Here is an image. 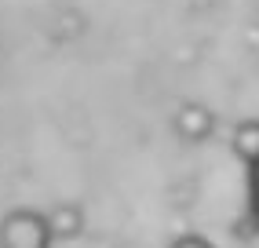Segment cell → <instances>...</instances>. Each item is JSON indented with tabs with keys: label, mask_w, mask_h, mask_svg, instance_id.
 <instances>
[{
	"label": "cell",
	"mask_w": 259,
	"mask_h": 248,
	"mask_svg": "<svg viewBox=\"0 0 259 248\" xmlns=\"http://www.w3.org/2000/svg\"><path fill=\"white\" fill-rule=\"evenodd\" d=\"M51 226L37 208H11L0 219V248H51Z\"/></svg>",
	"instance_id": "cell-1"
},
{
	"label": "cell",
	"mask_w": 259,
	"mask_h": 248,
	"mask_svg": "<svg viewBox=\"0 0 259 248\" xmlns=\"http://www.w3.org/2000/svg\"><path fill=\"white\" fill-rule=\"evenodd\" d=\"M44 219L51 226V237L55 241H77L84 234V226H88V216H84V208L77 201H59L44 212Z\"/></svg>",
	"instance_id": "cell-3"
},
{
	"label": "cell",
	"mask_w": 259,
	"mask_h": 248,
	"mask_svg": "<svg viewBox=\"0 0 259 248\" xmlns=\"http://www.w3.org/2000/svg\"><path fill=\"white\" fill-rule=\"evenodd\" d=\"M245 168H248V216L259 226V161H252Z\"/></svg>",
	"instance_id": "cell-5"
},
{
	"label": "cell",
	"mask_w": 259,
	"mask_h": 248,
	"mask_svg": "<svg viewBox=\"0 0 259 248\" xmlns=\"http://www.w3.org/2000/svg\"><path fill=\"white\" fill-rule=\"evenodd\" d=\"M230 150L241 164H252L259 161V120L248 117V120H237L234 132H230Z\"/></svg>",
	"instance_id": "cell-4"
},
{
	"label": "cell",
	"mask_w": 259,
	"mask_h": 248,
	"mask_svg": "<svg viewBox=\"0 0 259 248\" xmlns=\"http://www.w3.org/2000/svg\"><path fill=\"white\" fill-rule=\"evenodd\" d=\"M168 248H215L208 237H197V234H186V237H179V241H171Z\"/></svg>",
	"instance_id": "cell-6"
},
{
	"label": "cell",
	"mask_w": 259,
	"mask_h": 248,
	"mask_svg": "<svg viewBox=\"0 0 259 248\" xmlns=\"http://www.w3.org/2000/svg\"><path fill=\"white\" fill-rule=\"evenodd\" d=\"M171 132H176L183 143H204L215 132V113L204 102H183L176 113H171Z\"/></svg>",
	"instance_id": "cell-2"
}]
</instances>
